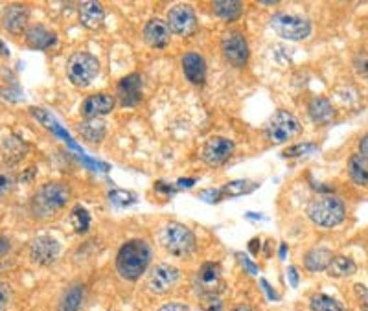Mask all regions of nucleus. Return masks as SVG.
Returning <instances> with one entry per match:
<instances>
[{"instance_id": "1", "label": "nucleus", "mask_w": 368, "mask_h": 311, "mask_svg": "<svg viewBox=\"0 0 368 311\" xmlns=\"http://www.w3.org/2000/svg\"><path fill=\"white\" fill-rule=\"evenodd\" d=\"M153 252L146 239H129L116 254V271L123 280L137 282L150 267Z\"/></svg>"}, {"instance_id": "2", "label": "nucleus", "mask_w": 368, "mask_h": 311, "mask_svg": "<svg viewBox=\"0 0 368 311\" xmlns=\"http://www.w3.org/2000/svg\"><path fill=\"white\" fill-rule=\"evenodd\" d=\"M308 217L318 227L332 229L345 221L346 206L339 197L318 196L308 205Z\"/></svg>"}, {"instance_id": "3", "label": "nucleus", "mask_w": 368, "mask_h": 311, "mask_svg": "<svg viewBox=\"0 0 368 311\" xmlns=\"http://www.w3.org/2000/svg\"><path fill=\"white\" fill-rule=\"evenodd\" d=\"M160 245L172 256H188L196 251V236L182 223H166L159 234Z\"/></svg>"}, {"instance_id": "4", "label": "nucleus", "mask_w": 368, "mask_h": 311, "mask_svg": "<svg viewBox=\"0 0 368 311\" xmlns=\"http://www.w3.org/2000/svg\"><path fill=\"white\" fill-rule=\"evenodd\" d=\"M70 201V188L63 183H46L43 184L33 196V212L41 217L61 210Z\"/></svg>"}, {"instance_id": "5", "label": "nucleus", "mask_w": 368, "mask_h": 311, "mask_svg": "<svg viewBox=\"0 0 368 311\" xmlns=\"http://www.w3.org/2000/svg\"><path fill=\"white\" fill-rule=\"evenodd\" d=\"M100 74V61L89 52H74L67 61V76L77 89L89 87Z\"/></svg>"}, {"instance_id": "6", "label": "nucleus", "mask_w": 368, "mask_h": 311, "mask_svg": "<svg viewBox=\"0 0 368 311\" xmlns=\"http://www.w3.org/2000/svg\"><path fill=\"white\" fill-rule=\"evenodd\" d=\"M300 133V122L296 120L295 115H291L289 111H277L271 118H269L267 125H265V137L269 142L273 144H286L289 142L293 137Z\"/></svg>"}, {"instance_id": "7", "label": "nucleus", "mask_w": 368, "mask_h": 311, "mask_svg": "<svg viewBox=\"0 0 368 311\" xmlns=\"http://www.w3.org/2000/svg\"><path fill=\"white\" fill-rule=\"evenodd\" d=\"M269 24L286 41H304L311 33V23L302 15L277 13Z\"/></svg>"}, {"instance_id": "8", "label": "nucleus", "mask_w": 368, "mask_h": 311, "mask_svg": "<svg viewBox=\"0 0 368 311\" xmlns=\"http://www.w3.org/2000/svg\"><path fill=\"white\" fill-rule=\"evenodd\" d=\"M223 273L221 266L218 261H205L201 269L197 271L196 280H194V288H196V293L201 298H208V300H214L223 289Z\"/></svg>"}, {"instance_id": "9", "label": "nucleus", "mask_w": 368, "mask_h": 311, "mask_svg": "<svg viewBox=\"0 0 368 311\" xmlns=\"http://www.w3.org/2000/svg\"><path fill=\"white\" fill-rule=\"evenodd\" d=\"M221 50L225 60L236 67V69H241L249 63V45H247V39L243 33L240 32H228L223 35L221 39Z\"/></svg>"}, {"instance_id": "10", "label": "nucleus", "mask_w": 368, "mask_h": 311, "mask_svg": "<svg viewBox=\"0 0 368 311\" xmlns=\"http://www.w3.org/2000/svg\"><path fill=\"white\" fill-rule=\"evenodd\" d=\"M181 278V271L169 264H159L151 269L147 276V289L155 295L169 293Z\"/></svg>"}, {"instance_id": "11", "label": "nucleus", "mask_w": 368, "mask_h": 311, "mask_svg": "<svg viewBox=\"0 0 368 311\" xmlns=\"http://www.w3.org/2000/svg\"><path fill=\"white\" fill-rule=\"evenodd\" d=\"M168 24L169 32L177 33L181 37H188L191 33H196L197 30V15L194 8L188 4H177L173 6L168 11Z\"/></svg>"}, {"instance_id": "12", "label": "nucleus", "mask_w": 368, "mask_h": 311, "mask_svg": "<svg viewBox=\"0 0 368 311\" xmlns=\"http://www.w3.org/2000/svg\"><path fill=\"white\" fill-rule=\"evenodd\" d=\"M61 252V245L52 236H37L30 243V258L37 266H52Z\"/></svg>"}, {"instance_id": "13", "label": "nucleus", "mask_w": 368, "mask_h": 311, "mask_svg": "<svg viewBox=\"0 0 368 311\" xmlns=\"http://www.w3.org/2000/svg\"><path fill=\"white\" fill-rule=\"evenodd\" d=\"M234 155V142L225 137H212L203 147V160L212 168H218Z\"/></svg>"}, {"instance_id": "14", "label": "nucleus", "mask_w": 368, "mask_h": 311, "mask_svg": "<svg viewBox=\"0 0 368 311\" xmlns=\"http://www.w3.org/2000/svg\"><path fill=\"white\" fill-rule=\"evenodd\" d=\"M114 106H116V100L111 94L98 92V94L85 98L82 103V115L85 120H100L105 115H109Z\"/></svg>"}, {"instance_id": "15", "label": "nucleus", "mask_w": 368, "mask_h": 311, "mask_svg": "<svg viewBox=\"0 0 368 311\" xmlns=\"http://www.w3.org/2000/svg\"><path fill=\"white\" fill-rule=\"evenodd\" d=\"M118 101L123 107H137L142 101V78L129 74L118 83Z\"/></svg>"}, {"instance_id": "16", "label": "nucleus", "mask_w": 368, "mask_h": 311, "mask_svg": "<svg viewBox=\"0 0 368 311\" xmlns=\"http://www.w3.org/2000/svg\"><path fill=\"white\" fill-rule=\"evenodd\" d=\"M144 39L151 48H166L172 41V32L168 24L160 18H151L144 28Z\"/></svg>"}, {"instance_id": "17", "label": "nucleus", "mask_w": 368, "mask_h": 311, "mask_svg": "<svg viewBox=\"0 0 368 311\" xmlns=\"http://www.w3.org/2000/svg\"><path fill=\"white\" fill-rule=\"evenodd\" d=\"M182 70L184 76L194 85H203L206 79V63L203 60V55L197 52H188L182 57Z\"/></svg>"}, {"instance_id": "18", "label": "nucleus", "mask_w": 368, "mask_h": 311, "mask_svg": "<svg viewBox=\"0 0 368 311\" xmlns=\"http://www.w3.org/2000/svg\"><path fill=\"white\" fill-rule=\"evenodd\" d=\"M4 28L13 35L28 32V9L21 4H11L4 11Z\"/></svg>"}, {"instance_id": "19", "label": "nucleus", "mask_w": 368, "mask_h": 311, "mask_svg": "<svg viewBox=\"0 0 368 311\" xmlns=\"http://www.w3.org/2000/svg\"><path fill=\"white\" fill-rule=\"evenodd\" d=\"M105 21V9L101 6V2H94V0H89V2H83L79 6V23L82 26H85L87 30H98L101 28Z\"/></svg>"}, {"instance_id": "20", "label": "nucleus", "mask_w": 368, "mask_h": 311, "mask_svg": "<svg viewBox=\"0 0 368 311\" xmlns=\"http://www.w3.org/2000/svg\"><path fill=\"white\" fill-rule=\"evenodd\" d=\"M55 33L50 32L48 28L43 26V24H35V26H30L26 32V41L28 45L35 48V50H46L50 48L52 45H55Z\"/></svg>"}, {"instance_id": "21", "label": "nucleus", "mask_w": 368, "mask_h": 311, "mask_svg": "<svg viewBox=\"0 0 368 311\" xmlns=\"http://www.w3.org/2000/svg\"><path fill=\"white\" fill-rule=\"evenodd\" d=\"M308 115L315 124L323 125L332 122V118L335 116V109H333V106L326 98H313V100L309 101Z\"/></svg>"}, {"instance_id": "22", "label": "nucleus", "mask_w": 368, "mask_h": 311, "mask_svg": "<svg viewBox=\"0 0 368 311\" xmlns=\"http://www.w3.org/2000/svg\"><path fill=\"white\" fill-rule=\"evenodd\" d=\"M333 254L330 249L326 247H315L304 256V266L309 273H318V271L328 269L330 261H332Z\"/></svg>"}, {"instance_id": "23", "label": "nucleus", "mask_w": 368, "mask_h": 311, "mask_svg": "<svg viewBox=\"0 0 368 311\" xmlns=\"http://www.w3.org/2000/svg\"><path fill=\"white\" fill-rule=\"evenodd\" d=\"M212 8H214V13L225 23L238 21L243 13V4L238 0H216Z\"/></svg>"}, {"instance_id": "24", "label": "nucleus", "mask_w": 368, "mask_h": 311, "mask_svg": "<svg viewBox=\"0 0 368 311\" xmlns=\"http://www.w3.org/2000/svg\"><path fill=\"white\" fill-rule=\"evenodd\" d=\"M28 152V146L24 144V140H21L15 135H9L8 138L2 144V155L6 157V160L9 162H17V160L23 159Z\"/></svg>"}, {"instance_id": "25", "label": "nucleus", "mask_w": 368, "mask_h": 311, "mask_svg": "<svg viewBox=\"0 0 368 311\" xmlns=\"http://www.w3.org/2000/svg\"><path fill=\"white\" fill-rule=\"evenodd\" d=\"M83 302V285L74 284L65 289L63 297L60 300V311H79Z\"/></svg>"}, {"instance_id": "26", "label": "nucleus", "mask_w": 368, "mask_h": 311, "mask_svg": "<svg viewBox=\"0 0 368 311\" xmlns=\"http://www.w3.org/2000/svg\"><path fill=\"white\" fill-rule=\"evenodd\" d=\"M348 174L355 184L367 186L368 184V162L361 155H352L348 160Z\"/></svg>"}, {"instance_id": "27", "label": "nucleus", "mask_w": 368, "mask_h": 311, "mask_svg": "<svg viewBox=\"0 0 368 311\" xmlns=\"http://www.w3.org/2000/svg\"><path fill=\"white\" fill-rule=\"evenodd\" d=\"M326 271H328V275L333 276V278H345V276L354 275L355 264H354V260L348 256H333Z\"/></svg>"}, {"instance_id": "28", "label": "nucleus", "mask_w": 368, "mask_h": 311, "mask_svg": "<svg viewBox=\"0 0 368 311\" xmlns=\"http://www.w3.org/2000/svg\"><path fill=\"white\" fill-rule=\"evenodd\" d=\"M79 133L89 144H98L105 137V124L101 120H85L79 125Z\"/></svg>"}, {"instance_id": "29", "label": "nucleus", "mask_w": 368, "mask_h": 311, "mask_svg": "<svg viewBox=\"0 0 368 311\" xmlns=\"http://www.w3.org/2000/svg\"><path fill=\"white\" fill-rule=\"evenodd\" d=\"M256 188H258V184L252 183V181H247V179H238V181H230L228 184H225V186L219 188V190H221L223 199H225V197L247 196V193L255 192Z\"/></svg>"}, {"instance_id": "30", "label": "nucleus", "mask_w": 368, "mask_h": 311, "mask_svg": "<svg viewBox=\"0 0 368 311\" xmlns=\"http://www.w3.org/2000/svg\"><path fill=\"white\" fill-rule=\"evenodd\" d=\"M309 310L311 311H346V307L342 306L339 300L328 297L324 293H315L313 297L309 298Z\"/></svg>"}, {"instance_id": "31", "label": "nucleus", "mask_w": 368, "mask_h": 311, "mask_svg": "<svg viewBox=\"0 0 368 311\" xmlns=\"http://www.w3.org/2000/svg\"><path fill=\"white\" fill-rule=\"evenodd\" d=\"M70 225L76 232H87V229L91 227V215L83 206H74V210L70 212Z\"/></svg>"}, {"instance_id": "32", "label": "nucleus", "mask_w": 368, "mask_h": 311, "mask_svg": "<svg viewBox=\"0 0 368 311\" xmlns=\"http://www.w3.org/2000/svg\"><path fill=\"white\" fill-rule=\"evenodd\" d=\"M107 197H109V201L116 206H129L133 205V203H137V196H135V193L128 192V190H120V188L111 190V192L107 193Z\"/></svg>"}, {"instance_id": "33", "label": "nucleus", "mask_w": 368, "mask_h": 311, "mask_svg": "<svg viewBox=\"0 0 368 311\" xmlns=\"http://www.w3.org/2000/svg\"><path fill=\"white\" fill-rule=\"evenodd\" d=\"M15 186V175L8 168H0V197L9 193Z\"/></svg>"}, {"instance_id": "34", "label": "nucleus", "mask_w": 368, "mask_h": 311, "mask_svg": "<svg viewBox=\"0 0 368 311\" xmlns=\"http://www.w3.org/2000/svg\"><path fill=\"white\" fill-rule=\"evenodd\" d=\"M201 199L206 203H219L223 199V193L219 188H210L206 192H201Z\"/></svg>"}, {"instance_id": "35", "label": "nucleus", "mask_w": 368, "mask_h": 311, "mask_svg": "<svg viewBox=\"0 0 368 311\" xmlns=\"http://www.w3.org/2000/svg\"><path fill=\"white\" fill-rule=\"evenodd\" d=\"M238 260L241 261V266L245 267L247 271H249L250 275H258V266H255L252 261L249 260V258L245 256V254H241V252H238Z\"/></svg>"}, {"instance_id": "36", "label": "nucleus", "mask_w": 368, "mask_h": 311, "mask_svg": "<svg viewBox=\"0 0 368 311\" xmlns=\"http://www.w3.org/2000/svg\"><path fill=\"white\" fill-rule=\"evenodd\" d=\"M9 302V288L4 284H0V311H6Z\"/></svg>"}, {"instance_id": "37", "label": "nucleus", "mask_w": 368, "mask_h": 311, "mask_svg": "<svg viewBox=\"0 0 368 311\" xmlns=\"http://www.w3.org/2000/svg\"><path fill=\"white\" fill-rule=\"evenodd\" d=\"M355 69H357V72L363 74V76H367L368 78V57L367 55H361V57L355 60Z\"/></svg>"}, {"instance_id": "38", "label": "nucleus", "mask_w": 368, "mask_h": 311, "mask_svg": "<svg viewBox=\"0 0 368 311\" xmlns=\"http://www.w3.org/2000/svg\"><path fill=\"white\" fill-rule=\"evenodd\" d=\"M159 311H190V310H188L186 304L169 302V304H164V306H160Z\"/></svg>"}, {"instance_id": "39", "label": "nucleus", "mask_w": 368, "mask_h": 311, "mask_svg": "<svg viewBox=\"0 0 368 311\" xmlns=\"http://www.w3.org/2000/svg\"><path fill=\"white\" fill-rule=\"evenodd\" d=\"M260 284H262V288L265 289V293H267V297L271 298V300H280V295L277 293V289L274 288H271V285L267 284V280H260Z\"/></svg>"}, {"instance_id": "40", "label": "nucleus", "mask_w": 368, "mask_h": 311, "mask_svg": "<svg viewBox=\"0 0 368 311\" xmlns=\"http://www.w3.org/2000/svg\"><path fill=\"white\" fill-rule=\"evenodd\" d=\"M309 149H313V146L311 144H304V146H299V147H293V149H287L284 155L286 157H293V155H300V153H306L309 152Z\"/></svg>"}, {"instance_id": "41", "label": "nucleus", "mask_w": 368, "mask_h": 311, "mask_svg": "<svg viewBox=\"0 0 368 311\" xmlns=\"http://www.w3.org/2000/svg\"><path fill=\"white\" fill-rule=\"evenodd\" d=\"M359 155L368 162V135H364L359 142Z\"/></svg>"}, {"instance_id": "42", "label": "nucleus", "mask_w": 368, "mask_h": 311, "mask_svg": "<svg viewBox=\"0 0 368 311\" xmlns=\"http://www.w3.org/2000/svg\"><path fill=\"white\" fill-rule=\"evenodd\" d=\"M287 275H289V282H291V285H299V273H296L295 267H289L287 269Z\"/></svg>"}, {"instance_id": "43", "label": "nucleus", "mask_w": 368, "mask_h": 311, "mask_svg": "<svg viewBox=\"0 0 368 311\" xmlns=\"http://www.w3.org/2000/svg\"><path fill=\"white\" fill-rule=\"evenodd\" d=\"M203 311H223V306H221V302H219V300H216V298H214V300H210V304Z\"/></svg>"}, {"instance_id": "44", "label": "nucleus", "mask_w": 368, "mask_h": 311, "mask_svg": "<svg viewBox=\"0 0 368 311\" xmlns=\"http://www.w3.org/2000/svg\"><path fill=\"white\" fill-rule=\"evenodd\" d=\"M9 251V242L8 238H4V236H0V256L2 254H6V252Z\"/></svg>"}, {"instance_id": "45", "label": "nucleus", "mask_w": 368, "mask_h": 311, "mask_svg": "<svg viewBox=\"0 0 368 311\" xmlns=\"http://www.w3.org/2000/svg\"><path fill=\"white\" fill-rule=\"evenodd\" d=\"M196 184V179H181L179 181V186H184V188H190Z\"/></svg>"}, {"instance_id": "46", "label": "nucleus", "mask_w": 368, "mask_h": 311, "mask_svg": "<svg viewBox=\"0 0 368 311\" xmlns=\"http://www.w3.org/2000/svg\"><path fill=\"white\" fill-rule=\"evenodd\" d=\"M260 251V239H252V242H250V252H258Z\"/></svg>"}, {"instance_id": "47", "label": "nucleus", "mask_w": 368, "mask_h": 311, "mask_svg": "<svg viewBox=\"0 0 368 311\" xmlns=\"http://www.w3.org/2000/svg\"><path fill=\"white\" fill-rule=\"evenodd\" d=\"M232 311H252V310H250L249 306H245V304H241V306L234 307V310H232Z\"/></svg>"}, {"instance_id": "48", "label": "nucleus", "mask_w": 368, "mask_h": 311, "mask_svg": "<svg viewBox=\"0 0 368 311\" xmlns=\"http://www.w3.org/2000/svg\"><path fill=\"white\" fill-rule=\"evenodd\" d=\"M286 245H282V251H280V256H282V260H284V258H286Z\"/></svg>"}, {"instance_id": "49", "label": "nucleus", "mask_w": 368, "mask_h": 311, "mask_svg": "<svg viewBox=\"0 0 368 311\" xmlns=\"http://www.w3.org/2000/svg\"><path fill=\"white\" fill-rule=\"evenodd\" d=\"M0 52H2V54H8V52H6V48H4V45H2V43H0Z\"/></svg>"}]
</instances>
